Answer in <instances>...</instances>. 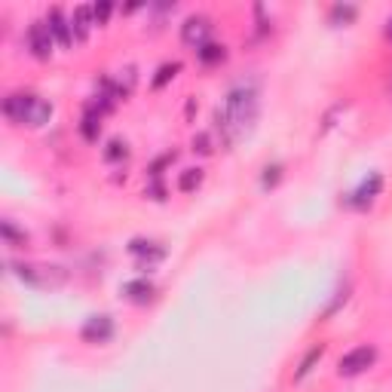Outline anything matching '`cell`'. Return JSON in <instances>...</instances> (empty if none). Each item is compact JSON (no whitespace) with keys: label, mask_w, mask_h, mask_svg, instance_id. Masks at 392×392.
<instances>
[{"label":"cell","mask_w":392,"mask_h":392,"mask_svg":"<svg viewBox=\"0 0 392 392\" xmlns=\"http://www.w3.org/2000/svg\"><path fill=\"white\" fill-rule=\"evenodd\" d=\"M260 114V86L258 80H239L227 89L224 105L215 111V132H221V141L230 147L254 129Z\"/></svg>","instance_id":"6da1fadb"},{"label":"cell","mask_w":392,"mask_h":392,"mask_svg":"<svg viewBox=\"0 0 392 392\" xmlns=\"http://www.w3.org/2000/svg\"><path fill=\"white\" fill-rule=\"evenodd\" d=\"M3 116L16 126H46L52 116V105L31 92H10L3 99Z\"/></svg>","instance_id":"7a4b0ae2"},{"label":"cell","mask_w":392,"mask_h":392,"mask_svg":"<svg viewBox=\"0 0 392 392\" xmlns=\"http://www.w3.org/2000/svg\"><path fill=\"white\" fill-rule=\"evenodd\" d=\"M25 43H28V50H31L34 59L46 61L52 56L56 37H52V31H50V25H46V22H31L28 31H25Z\"/></svg>","instance_id":"3957f363"},{"label":"cell","mask_w":392,"mask_h":392,"mask_svg":"<svg viewBox=\"0 0 392 392\" xmlns=\"http://www.w3.org/2000/svg\"><path fill=\"white\" fill-rule=\"evenodd\" d=\"M377 359V349L374 347H355V349H349L347 355H340V362H337V371H340L343 377H359L362 371H368L371 364H374Z\"/></svg>","instance_id":"277c9868"},{"label":"cell","mask_w":392,"mask_h":392,"mask_svg":"<svg viewBox=\"0 0 392 392\" xmlns=\"http://www.w3.org/2000/svg\"><path fill=\"white\" fill-rule=\"evenodd\" d=\"M209 34H212V19L209 16H190L187 22L181 25V40L184 46L190 50H203L209 43Z\"/></svg>","instance_id":"5b68a950"},{"label":"cell","mask_w":392,"mask_h":392,"mask_svg":"<svg viewBox=\"0 0 392 392\" xmlns=\"http://www.w3.org/2000/svg\"><path fill=\"white\" fill-rule=\"evenodd\" d=\"M80 337L86 343H107L114 337V319L111 316H89L86 325L80 328Z\"/></svg>","instance_id":"8992f818"},{"label":"cell","mask_w":392,"mask_h":392,"mask_svg":"<svg viewBox=\"0 0 392 392\" xmlns=\"http://www.w3.org/2000/svg\"><path fill=\"white\" fill-rule=\"evenodd\" d=\"M46 25H50V31H52V37H56V43L59 46H74V28H71V19H65V12L59 10V6H52L50 12H46Z\"/></svg>","instance_id":"52a82bcc"},{"label":"cell","mask_w":392,"mask_h":392,"mask_svg":"<svg viewBox=\"0 0 392 392\" xmlns=\"http://www.w3.org/2000/svg\"><path fill=\"white\" fill-rule=\"evenodd\" d=\"M129 251L141 260V267L147 264V270L156 264V260L166 258V249H163L160 243H150V239H132V243H129Z\"/></svg>","instance_id":"ba28073f"},{"label":"cell","mask_w":392,"mask_h":392,"mask_svg":"<svg viewBox=\"0 0 392 392\" xmlns=\"http://www.w3.org/2000/svg\"><path fill=\"white\" fill-rule=\"evenodd\" d=\"M92 25H95L92 6H74V12H71L74 37H77V40H86V37H89V31H92Z\"/></svg>","instance_id":"9c48e42d"},{"label":"cell","mask_w":392,"mask_h":392,"mask_svg":"<svg viewBox=\"0 0 392 392\" xmlns=\"http://www.w3.org/2000/svg\"><path fill=\"white\" fill-rule=\"evenodd\" d=\"M380 187H383V178L374 172V175H371L368 181H364L362 187L355 190V194H349V196H353V203L359 205V209H364V205H371V203L377 199V194H380Z\"/></svg>","instance_id":"30bf717a"},{"label":"cell","mask_w":392,"mask_h":392,"mask_svg":"<svg viewBox=\"0 0 392 392\" xmlns=\"http://www.w3.org/2000/svg\"><path fill=\"white\" fill-rule=\"evenodd\" d=\"M80 135H83L86 141H99V135H101V114L92 111L89 105H86L83 120H80Z\"/></svg>","instance_id":"8fae6325"},{"label":"cell","mask_w":392,"mask_h":392,"mask_svg":"<svg viewBox=\"0 0 392 392\" xmlns=\"http://www.w3.org/2000/svg\"><path fill=\"white\" fill-rule=\"evenodd\" d=\"M123 294H126L129 300H135V304H144V300L154 294V285H150L147 279H132L123 285Z\"/></svg>","instance_id":"7c38bea8"},{"label":"cell","mask_w":392,"mask_h":392,"mask_svg":"<svg viewBox=\"0 0 392 392\" xmlns=\"http://www.w3.org/2000/svg\"><path fill=\"white\" fill-rule=\"evenodd\" d=\"M196 59L203 61V65H221V61L227 59V46L224 43H205L203 50H196Z\"/></svg>","instance_id":"4fadbf2b"},{"label":"cell","mask_w":392,"mask_h":392,"mask_svg":"<svg viewBox=\"0 0 392 392\" xmlns=\"http://www.w3.org/2000/svg\"><path fill=\"white\" fill-rule=\"evenodd\" d=\"M203 178H205L203 169H184L181 175H178V190H181V194H194V190H199Z\"/></svg>","instance_id":"5bb4252c"},{"label":"cell","mask_w":392,"mask_h":392,"mask_svg":"<svg viewBox=\"0 0 392 392\" xmlns=\"http://www.w3.org/2000/svg\"><path fill=\"white\" fill-rule=\"evenodd\" d=\"M322 353H325V347H322V343L309 347V349H307V355H304V359H300V364H298V371H294V380H304L309 371H313V364L322 359Z\"/></svg>","instance_id":"9a60e30c"},{"label":"cell","mask_w":392,"mask_h":392,"mask_svg":"<svg viewBox=\"0 0 392 392\" xmlns=\"http://www.w3.org/2000/svg\"><path fill=\"white\" fill-rule=\"evenodd\" d=\"M181 71V65L178 61H166V65H160V71H156V77L150 80V89H163L169 83V80H175V74Z\"/></svg>","instance_id":"2e32d148"},{"label":"cell","mask_w":392,"mask_h":392,"mask_svg":"<svg viewBox=\"0 0 392 392\" xmlns=\"http://www.w3.org/2000/svg\"><path fill=\"white\" fill-rule=\"evenodd\" d=\"M101 156H105L107 163H120V160H126V156H129V147H126V141H120V138H111V141L105 144V154H101Z\"/></svg>","instance_id":"e0dca14e"},{"label":"cell","mask_w":392,"mask_h":392,"mask_svg":"<svg viewBox=\"0 0 392 392\" xmlns=\"http://www.w3.org/2000/svg\"><path fill=\"white\" fill-rule=\"evenodd\" d=\"M0 230H3V239H6V245H10V249H19V245H25V239H28L25 233L16 230V224H12V221H3Z\"/></svg>","instance_id":"ac0fdd59"},{"label":"cell","mask_w":392,"mask_h":392,"mask_svg":"<svg viewBox=\"0 0 392 392\" xmlns=\"http://www.w3.org/2000/svg\"><path fill=\"white\" fill-rule=\"evenodd\" d=\"M212 135L209 132H199V135H194V154H199V156H209L212 154Z\"/></svg>","instance_id":"d6986e66"},{"label":"cell","mask_w":392,"mask_h":392,"mask_svg":"<svg viewBox=\"0 0 392 392\" xmlns=\"http://www.w3.org/2000/svg\"><path fill=\"white\" fill-rule=\"evenodd\" d=\"M279 175H282V166L279 163H273V166H267L264 169V178H260V187H276V181H279Z\"/></svg>","instance_id":"ffe728a7"},{"label":"cell","mask_w":392,"mask_h":392,"mask_svg":"<svg viewBox=\"0 0 392 392\" xmlns=\"http://www.w3.org/2000/svg\"><path fill=\"white\" fill-rule=\"evenodd\" d=\"M92 12H95V25H107V16L114 12V6L111 3H95Z\"/></svg>","instance_id":"44dd1931"},{"label":"cell","mask_w":392,"mask_h":392,"mask_svg":"<svg viewBox=\"0 0 392 392\" xmlns=\"http://www.w3.org/2000/svg\"><path fill=\"white\" fill-rule=\"evenodd\" d=\"M331 19H343V22H353L355 19V6H334Z\"/></svg>","instance_id":"7402d4cb"},{"label":"cell","mask_w":392,"mask_h":392,"mask_svg":"<svg viewBox=\"0 0 392 392\" xmlns=\"http://www.w3.org/2000/svg\"><path fill=\"white\" fill-rule=\"evenodd\" d=\"M386 37L392 40V19H389V22H386Z\"/></svg>","instance_id":"603a6c76"}]
</instances>
